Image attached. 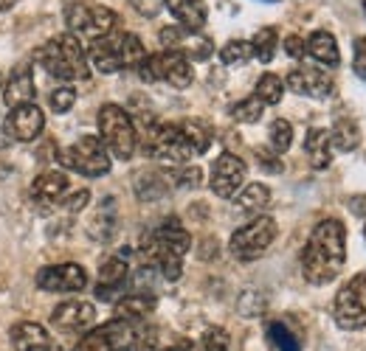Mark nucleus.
<instances>
[{
	"label": "nucleus",
	"instance_id": "7c9ffc66",
	"mask_svg": "<svg viewBox=\"0 0 366 351\" xmlns=\"http://www.w3.org/2000/svg\"><path fill=\"white\" fill-rule=\"evenodd\" d=\"M265 107H274L282 101V96H285V82L276 76V73H262L259 76V82H257V93H254Z\"/></svg>",
	"mask_w": 366,
	"mask_h": 351
},
{
	"label": "nucleus",
	"instance_id": "58836bf2",
	"mask_svg": "<svg viewBox=\"0 0 366 351\" xmlns=\"http://www.w3.org/2000/svg\"><path fill=\"white\" fill-rule=\"evenodd\" d=\"M74 101H76V90L71 88V85H62V88H56L54 93H51V98H48V104H51V110H54L56 116L68 113V110L74 107Z\"/></svg>",
	"mask_w": 366,
	"mask_h": 351
},
{
	"label": "nucleus",
	"instance_id": "2f4dec72",
	"mask_svg": "<svg viewBox=\"0 0 366 351\" xmlns=\"http://www.w3.org/2000/svg\"><path fill=\"white\" fill-rule=\"evenodd\" d=\"M268 337H271V343H274L279 351H302V340L290 332V326L287 323H282V320H271L268 323Z\"/></svg>",
	"mask_w": 366,
	"mask_h": 351
},
{
	"label": "nucleus",
	"instance_id": "4468645a",
	"mask_svg": "<svg viewBox=\"0 0 366 351\" xmlns=\"http://www.w3.org/2000/svg\"><path fill=\"white\" fill-rule=\"evenodd\" d=\"M37 287L43 292H82L88 287V273L82 264H51L37 273Z\"/></svg>",
	"mask_w": 366,
	"mask_h": 351
},
{
	"label": "nucleus",
	"instance_id": "20e7f679",
	"mask_svg": "<svg viewBox=\"0 0 366 351\" xmlns=\"http://www.w3.org/2000/svg\"><path fill=\"white\" fill-rule=\"evenodd\" d=\"M144 56L147 51L136 34H107L88 48V59L99 73H119L122 68H138Z\"/></svg>",
	"mask_w": 366,
	"mask_h": 351
},
{
	"label": "nucleus",
	"instance_id": "a878e982",
	"mask_svg": "<svg viewBox=\"0 0 366 351\" xmlns=\"http://www.w3.org/2000/svg\"><path fill=\"white\" fill-rule=\"evenodd\" d=\"M305 51H307L316 62L327 65V68H338V62H341L338 43H335V37H332L330 31H313V34L305 40Z\"/></svg>",
	"mask_w": 366,
	"mask_h": 351
},
{
	"label": "nucleus",
	"instance_id": "dca6fc26",
	"mask_svg": "<svg viewBox=\"0 0 366 351\" xmlns=\"http://www.w3.org/2000/svg\"><path fill=\"white\" fill-rule=\"evenodd\" d=\"M130 335H133V323L113 317L110 323H104V326L88 332L76 343L74 351H124L127 343H130Z\"/></svg>",
	"mask_w": 366,
	"mask_h": 351
},
{
	"label": "nucleus",
	"instance_id": "a18cd8bd",
	"mask_svg": "<svg viewBox=\"0 0 366 351\" xmlns=\"http://www.w3.org/2000/svg\"><path fill=\"white\" fill-rule=\"evenodd\" d=\"M355 73L366 82V37H358L355 40V62H352Z\"/></svg>",
	"mask_w": 366,
	"mask_h": 351
},
{
	"label": "nucleus",
	"instance_id": "5701e85b",
	"mask_svg": "<svg viewBox=\"0 0 366 351\" xmlns=\"http://www.w3.org/2000/svg\"><path fill=\"white\" fill-rule=\"evenodd\" d=\"M164 9H169V14L178 20V26L189 31H200L209 20V9L203 0H167Z\"/></svg>",
	"mask_w": 366,
	"mask_h": 351
},
{
	"label": "nucleus",
	"instance_id": "79ce46f5",
	"mask_svg": "<svg viewBox=\"0 0 366 351\" xmlns=\"http://www.w3.org/2000/svg\"><path fill=\"white\" fill-rule=\"evenodd\" d=\"M175 183L183 185V188H197L200 185V180H203V172L197 169V166H183L181 172H175Z\"/></svg>",
	"mask_w": 366,
	"mask_h": 351
},
{
	"label": "nucleus",
	"instance_id": "c03bdc74",
	"mask_svg": "<svg viewBox=\"0 0 366 351\" xmlns=\"http://www.w3.org/2000/svg\"><path fill=\"white\" fill-rule=\"evenodd\" d=\"M164 3L167 0H130V6L136 9L138 14H144V17H158L161 9H164Z\"/></svg>",
	"mask_w": 366,
	"mask_h": 351
},
{
	"label": "nucleus",
	"instance_id": "f257e3e1",
	"mask_svg": "<svg viewBox=\"0 0 366 351\" xmlns=\"http://www.w3.org/2000/svg\"><path fill=\"white\" fill-rule=\"evenodd\" d=\"M347 262V228L341 220H321L305 250H302V273L310 284L324 287L335 281Z\"/></svg>",
	"mask_w": 366,
	"mask_h": 351
},
{
	"label": "nucleus",
	"instance_id": "9b49d317",
	"mask_svg": "<svg viewBox=\"0 0 366 351\" xmlns=\"http://www.w3.org/2000/svg\"><path fill=\"white\" fill-rule=\"evenodd\" d=\"M332 320L344 332L366 329V273L352 275L335 295L332 304Z\"/></svg>",
	"mask_w": 366,
	"mask_h": 351
},
{
	"label": "nucleus",
	"instance_id": "f704fd0d",
	"mask_svg": "<svg viewBox=\"0 0 366 351\" xmlns=\"http://www.w3.org/2000/svg\"><path fill=\"white\" fill-rule=\"evenodd\" d=\"M136 191L141 200H158V197H164L167 194V183H164V177L161 175H152V172H144V175H138L136 180Z\"/></svg>",
	"mask_w": 366,
	"mask_h": 351
},
{
	"label": "nucleus",
	"instance_id": "4be33fe9",
	"mask_svg": "<svg viewBox=\"0 0 366 351\" xmlns=\"http://www.w3.org/2000/svg\"><path fill=\"white\" fill-rule=\"evenodd\" d=\"M158 307V298L152 292H127L124 298L116 301V317L119 320H127V323H141L147 315H152Z\"/></svg>",
	"mask_w": 366,
	"mask_h": 351
},
{
	"label": "nucleus",
	"instance_id": "603ef678",
	"mask_svg": "<svg viewBox=\"0 0 366 351\" xmlns=\"http://www.w3.org/2000/svg\"><path fill=\"white\" fill-rule=\"evenodd\" d=\"M364 230H366V228H364Z\"/></svg>",
	"mask_w": 366,
	"mask_h": 351
},
{
	"label": "nucleus",
	"instance_id": "ddd939ff",
	"mask_svg": "<svg viewBox=\"0 0 366 351\" xmlns=\"http://www.w3.org/2000/svg\"><path fill=\"white\" fill-rule=\"evenodd\" d=\"M245 175H248V166L242 158H237L234 152H223L214 166H212V177H209V185L217 197L231 200L237 197V191L245 185Z\"/></svg>",
	"mask_w": 366,
	"mask_h": 351
},
{
	"label": "nucleus",
	"instance_id": "ea45409f",
	"mask_svg": "<svg viewBox=\"0 0 366 351\" xmlns=\"http://www.w3.org/2000/svg\"><path fill=\"white\" fill-rule=\"evenodd\" d=\"M203 351H231L229 335L223 329H209L203 335Z\"/></svg>",
	"mask_w": 366,
	"mask_h": 351
},
{
	"label": "nucleus",
	"instance_id": "09e8293b",
	"mask_svg": "<svg viewBox=\"0 0 366 351\" xmlns=\"http://www.w3.org/2000/svg\"><path fill=\"white\" fill-rule=\"evenodd\" d=\"M14 3H17V0H0V11H9Z\"/></svg>",
	"mask_w": 366,
	"mask_h": 351
},
{
	"label": "nucleus",
	"instance_id": "e433bc0d",
	"mask_svg": "<svg viewBox=\"0 0 366 351\" xmlns=\"http://www.w3.org/2000/svg\"><path fill=\"white\" fill-rule=\"evenodd\" d=\"M271 146H274L276 155H282V152H287L290 149V143H293V127H290V121H285V118H276L274 124H271Z\"/></svg>",
	"mask_w": 366,
	"mask_h": 351
},
{
	"label": "nucleus",
	"instance_id": "8fccbe9b",
	"mask_svg": "<svg viewBox=\"0 0 366 351\" xmlns=\"http://www.w3.org/2000/svg\"><path fill=\"white\" fill-rule=\"evenodd\" d=\"M268 3H274V0H268Z\"/></svg>",
	"mask_w": 366,
	"mask_h": 351
},
{
	"label": "nucleus",
	"instance_id": "c756f323",
	"mask_svg": "<svg viewBox=\"0 0 366 351\" xmlns=\"http://www.w3.org/2000/svg\"><path fill=\"white\" fill-rule=\"evenodd\" d=\"M181 130H183V135H186V141H189L192 155L209 152V146H212V130H209L206 124H200V121H183Z\"/></svg>",
	"mask_w": 366,
	"mask_h": 351
},
{
	"label": "nucleus",
	"instance_id": "c85d7f7f",
	"mask_svg": "<svg viewBox=\"0 0 366 351\" xmlns=\"http://www.w3.org/2000/svg\"><path fill=\"white\" fill-rule=\"evenodd\" d=\"M268 203H271V188L262 185V183H251V185H245V188L239 191V197H237V205H239L242 211H251V214L268 208Z\"/></svg>",
	"mask_w": 366,
	"mask_h": 351
},
{
	"label": "nucleus",
	"instance_id": "4c0bfd02",
	"mask_svg": "<svg viewBox=\"0 0 366 351\" xmlns=\"http://www.w3.org/2000/svg\"><path fill=\"white\" fill-rule=\"evenodd\" d=\"M124 351H158V329H152V326L133 329L130 343Z\"/></svg>",
	"mask_w": 366,
	"mask_h": 351
},
{
	"label": "nucleus",
	"instance_id": "72a5a7b5",
	"mask_svg": "<svg viewBox=\"0 0 366 351\" xmlns=\"http://www.w3.org/2000/svg\"><path fill=\"white\" fill-rule=\"evenodd\" d=\"M262 113H265V104H262L257 96L242 98V101H237V104L231 107V118L239 121V124H257V121L262 118Z\"/></svg>",
	"mask_w": 366,
	"mask_h": 351
},
{
	"label": "nucleus",
	"instance_id": "393cba45",
	"mask_svg": "<svg viewBox=\"0 0 366 351\" xmlns=\"http://www.w3.org/2000/svg\"><path fill=\"white\" fill-rule=\"evenodd\" d=\"M119 230V214H116V200L104 197L102 205L93 211L91 222H88V233L96 242H110Z\"/></svg>",
	"mask_w": 366,
	"mask_h": 351
},
{
	"label": "nucleus",
	"instance_id": "de8ad7c7",
	"mask_svg": "<svg viewBox=\"0 0 366 351\" xmlns=\"http://www.w3.org/2000/svg\"><path fill=\"white\" fill-rule=\"evenodd\" d=\"M161 351H197L192 343H186V340H181L178 346H169V349H161Z\"/></svg>",
	"mask_w": 366,
	"mask_h": 351
},
{
	"label": "nucleus",
	"instance_id": "b1692460",
	"mask_svg": "<svg viewBox=\"0 0 366 351\" xmlns=\"http://www.w3.org/2000/svg\"><path fill=\"white\" fill-rule=\"evenodd\" d=\"M68 194V175L65 172H43L31 183V197L43 205H54V203H62Z\"/></svg>",
	"mask_w": 366,
	"mask_h": 351
},
{
	"label": "nucleus",
	"instance_id": "f3484780",
	"mask_svg": "<svg viewBox=\"0 0 366 351\" xmlns=\"http://www.w3.org/2000/svg\"><path fill=\"white\" fill-rule=\"evenodd\" d=\"M96 320V307L91 301H65L51 312V326L59 332H85Z\"/></svg>",
	"mask_w": 366,
	"mask_h": 351
},
{
	"label": "nucleus",
	"instance_id": "9d476101",
	"mask_svg": "<svg viewBox=\"0 0 366 351\" xmlns=\"http://www.w3.org/2000/svg\"><path fill=\"white\" fill-rule=\"evenodd\" d=\"M276 233H279V225L274 217H257L248 225H242L239 230H234L229 248L231 256L239 259V262H254L259 256L268 253V248L274 245Z\"/></svg>",
	"mask_w": 366,
	"mask_h": 351
},
{
	"label": "nucleus",
	"instance_id": "473e14b6",
	"mask_svg": "<svg viewBox=\"0 0 366 351\" xmlns=\"http://www.w3.org/2000/svg\"><path fill=\"white\" fill-rule=\"evenodd\" d=\"M276 45H279V34H276V29H259V31L254 34V40H251L254 56H257L259 62H265V65L274 59Z\"/></svg>",
	"mask_w": 366,
	"mask_h": 351
},
{
	"label": "nucleus",
	"instance_id": "3c124183",
	"mask_svg": "<svg viewBox=\"0 0 366 351\" xmlns=\"http://www.w3.org/2000/svg\"><path fill=\"white\" fill-rule=\"evenodd\" d=\"M364 9H366V3H364Z\"/></svg>",
	"mask_w": 366,
	"mask_h": 351
},
{
	"label": "nucleus",
	"instance_id": "6ab92c4d",
	"mask_svg": "<svg viewBox=\"0 0 366 351\" xmlns=\"http://www.w3.org/2000/svg\"><path fill=\"white\" fill-rule=\"evenodd\" d=\"M127 278H130V267H127V262H124L122 256L107 259V262L99 267L96 298H99V301H113V298H116V292H122V290H124Z\"/></svg>",
	"mask_w": 366,
	"mask_h": 351
},
{
	"label": "nucleus",
	"instance_id": "f8f14e48",
	"mask_svg": "<svg viewBox=\"0 0 366 351\" xmlns=\"http://www.w3.org/2000/svg\"><path fill=\"white\" fill-rule=\"evenodd\" d=\"M9 110L11 113L3 121V135H9L11 141L31 143V141L40 138V132L46 130V116H43V110L34 101L17 104V107H9Z\"/></svg>",
	"mask_w": 366,
	"mask_h": 351
},
{
	"label": "nucleus",
	"instance_id": "37998d69",
	"mask_svg": "<svg viewBox=\"0 0 366 351\" xmlns=\"http://www.w3.org/2000/svg\"><path fill=\"white\" fill-rule=\"evenodd\" d=\"M257 163L265 169V172H271V175H279L285 166H282V161L276 158L274 152H268V149H257Z\"/></svg>",
	"mask_w": 366,
	"mask_h": 351
},
{
	"label": "nucleus",
	"instance_id": "cd10ccee",
	"mask_svg": "<svg viewBox=\"0 0 366 351\" xmlns=\"http://www.w3.org/2000/svg\"><path fill=\"white\" fill-rule=\"evenodd\" d=\"M330 143H332L338 152H352V149H358V143H361V130H358V124H355L352 118H338V121L332 124V130H330Z\"/></svg>",
	"mask_w": 366,
	"mask_h": 351
},
{
	"label": "nucleus",
	"instance_id": "2eb2a0df",
	"mask_svg": "<svg viewBox=\"0 0 366 351\" xmlns=\"http://www.w3.org/2000/svg\"><path fill=\"white\" fill-rule=\"evenodd\" d=\"M158 37L167 51L183 54L186 59H209L214 51V43L209 37H203L200 31H189L183 26H167V29H161Z\"/></svg>",
	"mask_w": 366,
	"mask_h": 351
},
{
	"label": "nucleus",
	"instance_id": "c9c22d12",
	"mask_svg": "<svg viewBox=\"0 0 366 351\" xmlns=\"http://www.w3.org/2000/svg\"><path fill=\"white\" fill-rule=\"evenodd\" d=\"M254 56V48L248 40H231L220 48V62L223 65H245Z\"/></svg>",
	"mask_w": 366,
	"mask_h": 351
},
{
	"label": "nucleus",
	"instance_id": "412c9836",
	"mask_svg": "<svg viewBox=\"0 0 366 351\" xmlns=\"http://www.w3.org/2000/svg\"><path fill=\"white\" fill-rule=\"evenodd\" d=\"M11 346L14 351H51L48 332L34 320H20L11 326Z\"/></svg>",
	"mask_w": 366,
	"mask_h": 351
},
{
	"label": "nucleus",
	"instance_id": "6e6552de",
	"mask_svg": "<svg viewBox=\"0 0 366 351\" xmlns=\"http://www.w3.org/2000/svg\"><path fill=\"white\" fill-rule=\"evenodd\" d=\"M59 163L85 177H102L110 172V152L99 135H79L71 146L59 149Z\"/></svg>",
	"mask_w": 366,
	"mask_h": 351
},
{
	"label": "nucleus",
	"instance_id": "bb28decb",
	"mask_svg": "<svg viewBox=\"0 0 366 351\" xmlns=\"http://www.w3.org/2000/svg\"><path fill=\"white\" fill-rule=\"evenodd\" d=\"M305 152H307V161L313 169H327L332 163V143H330V132L327 130H307L305 138Z\"/></svg>",
	"mask_w": 366,
	"mask_h": 351
},
{
	"label": "nucleus",
	"instance_id": "a19ab883",
	"mask_svg": "<svg viewBox=\"0 0 366 351\" xmlns=\"http://www.w3.org/2000/svg\"><path fill=\"white\" fill-rule=\"evenodd\" d=\"M88 203H91V191H88V188H79V191H74L68 200H62V208H65L68 214H79Z\"/></svg>",
	"mask_w": 366,
	"mask_h": 351
},
{
	"label": "nucleus",
	"instance_id": "1a4fd4ad",
	"mask_svg": "<svg viewBox=\"0 0 366 351\" xmlns=\"http://www.w3.org/2000/svg\"><path fill=\"white\" fill-rule=\"evenodd\" d=\"M138 76L144 82H167L169 88H189L194 82V71H192V62L175 54V51H164V54H147L141 62H138Z\"/></svg>",
	"mask_w": 366,
	"mask_h": 351
},
{
	"label": "nucleus",
	"instance_id": "aec40b11",
	"mask_svg": "<svg viewBox=\"0 0 366 351\" xmlns=\"http://www.w3.org/2000/svg\"><path fill=\"white\" fill-rule=\"evenodd\" d=\"M34 73H31V68L26 65V62H20L14 71H11V76H9V82H6V90H3V101L9 104V107H17V104H29V101H34Z\"/></svg>",
	"mask_w": 366,
	"mask_h": 351
},
{
	"label": "nucleus",
	"instance_id": "39448f33",
	"mask_svg": "<svg viewBox=\"0 0 366 351\" xmlns=\"http://www.w3.org/2000/svg\"><path fill=\"white\" fill-rule=\"evenodd\" d=\"M138 124H141L138 135L144 138L147 155L167 161V163H178V166H183L192 158V149H189V141L183 135L181 124H161L152 116H141Z\"/></svg>",
	"mask_w": 366,
	"mask_h": 351
},
{
	"label": "nucleus",
	"instance_id": "7ed1b4c3",
	"mask_svg": "<svg viewBox=\"0 0 366 351\" xmlns=\"http://www.w3.org/2000/svg\"><path fill=\"white\" fill-rule=\"evenodd\" d=\"M34 62L46 68L48 76L62 82H85L91 76L88 51L74 34H59L34 51Z\"/></svg>",
	"mask_w": 366,
	"mask_h": 351
},
{
	"label": "nucleus",
	"instance_id": "423d86ee",
	"mask_svg": "<svg viewBox=\"0 0 366 351\" xmlns=\"http://www.w3.org/2000/svg\"><path fill=\"white\" fill-rule=\"evenodd\" d=\"M65 23H68V34H74L79 43H96L107 34L116 31L119 26V14L110 6L102 3H88V0H76L65 9Z\"/></svg>",
	"mask_w": 366,
	"mask_h": 351
},
{
	"label": "nucleus",
	"instance_id": "0eeeda50",
	"mask_svg": "<svg viewBox=\"0 0 366 351\" xmlns=\"http://www.w3.org/2000/svg\"><path fill=\"white\" fill-rule=\"evenodd\" d=\"M99 138L107 146V152L119 161H130L138 146L136 121L130 113L119 104H104L99 110Z\"/></svg>",
	"mask_w": 366,
	"mask_h": 351
},
{
	"label": "nucleus",
	"instance_id": "f03ea898",
	"mask_svg": "<svg viewBox=\"0 0 366 351\" xmlns=\"http://www.w3.org/2000/svg\"><path fill=\"white\" fill-rule=\"evenodd\" d=\"M189 248L192 236L175 217L164 220L141 239V256L147 259V264H155L167 281H178L183 275V256L189 253Z\"/></svg>",
	"mask_w": 366,
	"mask_h": 351
},
{
	"label": "nucleus",
	"instance_id": "a211bd4d",
	"mask_svg": "<svg viewBox=\"0 0 366 351\" xmlns=\"http://www.w3.org/2000/svg\"><path fill=\"white\" fill-rule=\"evenodd\" d=\"M285 88L307 98H327L332 93V79L319 68H293L285 79Z\"/></svg>",
	"mask_w": 366,
	"mask_h": 351
},
{
	"label": "nucleus",
	"instance_id": "49530a36",
	"mask_svg": "<svg viewBox=\"0 0 366 351\" xmlns=\"http://www.w3.org/2000/svg\"><path fill=\"white\" fill-rule=\"evenodd\" d=\"M285 51H287V56H293V59H302L307 51H305V40L299 37V34H290L287 40H285Z\"/></svg>",
	"mask_w": 366,
	"mask_h": 351
}]
</instances>
